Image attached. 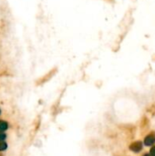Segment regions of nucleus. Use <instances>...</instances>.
<instances>
[{"label": "nucleus", "instance_id": "1", "mask_svg": "<svg viewBox=\"0 0 155 156\" xmlns=\"http://www.w3.org/2000/svg\"><path fill=\"white\" fill-rule=\"evenodd\" d=\"M143 144L142 142H134V143H132V144L130 145V149H131L132 152H134V153H139V152H141L142 149H143Z\"/></svg>", "mask_w": 155, "mask_h": 156}, {"label": "nucleus", "instance_id": "2", "mask_svg": "<svg viewBox=\"0 0 155 156\" xmlns=\"http://www.w3.org/2000/svg\"><path fill=\"white\" fill-rule=\"evenodd\" d=\"M155 144V133H151L149 135L146 136L144 140V144L147 146H151Z\"/></svg>", "mask_w": 155, "mask_h": 156}, {"label": "nucleus", "instance_id": "3", "mask_svg": "<svg viewBox=\"0 0 155 156\" xmlns=\"http://www.w3.org/2000/svg\"><path fill=\"white\" fill-rule=\"evenodd\" d=\"M56 72H57V69H51L48 73H47L43 78H41L40 80H39V81H38V83L40 84V83H43V82H46V81H48L51 77H53L55 74H56Z\"/></svg>", "mask_w": 155, "mask_h": 156}, {"label": "nucleus", "instance_id": "4", "mask_svg": "<svg viewBox=\"0 0 155 156\" xmlns=\"http://www.w3.org/2000/svg\"><path fill=\"white\" fill-rule=\"evenodd\" d=\"M6 128H7V124H6V122H1V121H0V132H3V131L6 130Z\"/></svg>", "mask_w": 155, "mask_h": 156}, {"label": "nucleus", "instance_id": "5", "mask_svg": "<svg viewBox=\"0 0 155 156\" xmlns=\"http://www.w3.org/2000/svg\"><path fill=\"white\" fill-rule=\"evenodd\" d=\"M6 148V144L4 142H0V151H4Z\"/></svg>", "mask_w": 155, "mask_h": 156}, {"label": "nucleus", "instance_id": "6", "mask_svg": "<svg viewBox=\"0 0 155 156\" xmlns=\"http://www.w3.org/2000/svg\"><path fill=\"white\" fill-rule=\"evenodd\" d=\"M150 156H155V146L153 147L151 149V152H150Z\"/></svg>", "mask_w": 155, "mask_h": 156}, {"label": "nucleus", "instance_id": "7", "mask_svg": "<svg viewBox=\"0 0 155 156\" xmlns=\"http://www.w3.org/2000/svg\"><path fill=\"white\" fill-rule=\"evenodd\" d=\"M5 138V134H0V142H1V141H3Z\"/></svg>", "mask_w": 155, "mask_h": 156}, {"label": "nucleus", "instance_id": "8", "mask_svg": "<svg viewBox=\"0 0 155 156\" xmlns=\"http://www.w3.org/2000/svg\"><path fill=\"white\" fill-rule=\"evenodd\" d=\"M144 156H150V154H144Z\"/></svg>", "mask_w": 155, "mask_h": 156}]
</instances>
